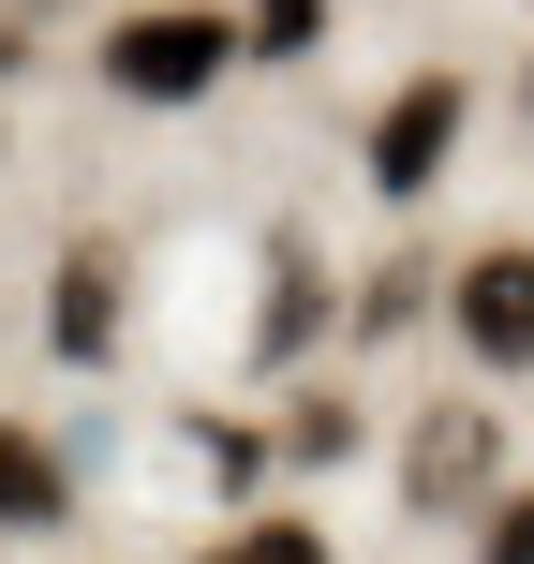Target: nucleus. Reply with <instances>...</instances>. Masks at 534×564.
<instances>
[{"instance_id": "nucleus-4", "label": "nucleus", "mask_w": 534, "mask_h": 564, "mask_svg": "<svg viewBox=\"0 0 534 564\" xmlns=\"http://www.w3.org/2000/svg\"><path fill=\"white\" fill-rule=\"evenodd\" d=\"M460 134H476V89H460V75H416L386 119H371V194H431V178L460 164Z\"/></svg>"}, {"instance_id": "nucleus-8", "label": "nucleus", "mask_w": 534, "mask_h": 564, "mask_svg": "<svg viewBox=\"0 0 534 564\" xmlns=\"http://www.w3.org/2000/svg\"><path fill=\"white\" fill-rule=\"evenodd\" d=\"M312 30H327V0H253L238 15V59H312Z\"/></svg>"}, {"instance_id": "nucleus-1", "label": "nucleus", "mask_w": 534, "mask_h": 564, "mask_svg": "<svg viewBox=\"0 0 534 564\" xmlns=\"http://www.w3.org/2000/svg\"><path fill=\"white\" fill-rule=\"evenodd\" d=\"M224 59H238V15H208V0H149L105 30V89H134V105H194V89H224Z\"/></svg>"}, {"instance_id": "nucleus-7", "label": "nucleus", "mask_w": 534, "mask_h": 564, "mask_svg": "<svg viewBox=\"0 0 534 564\" xmlns=\"http://www.w3.org/2000/svg\"><path fill=\"white\" fill-rule=\"evenodd\" d=\"M194 564H341V550L312 535V520H224V535H208Z\"/></svg>"}, {"instance_id": "nucleus-2", "label": "nucleus", "mask_w": 534, "mask_h": 564, "mask_svg": "<svg viewBox=\"0 0 534 564\" xmlns=\"http://www.w3.org/2000/svg\"><path fill=\"white\" fill-rule=\"evenodd\" d=\"M490 476H505L490 401H431L416 446H401V520H460V506H490Z\"/></svg>"}, {"instance_id": "nucleus-11", "label": "nucleus", "mask_w": 534, "mask_h": 564, "mask_svg": "<svg viewBox=\"0 0 534 564\" xmlns=\"http://www.w3.org/2000/svg\"><path fill=\"white\" fill-rule=\"evenodd\" d=\"M0 75H15V30H0Z\"/></svg>"}, {"instance_id": "nucleus-6", "label": "nucleus", "mask_w": 534, "mask_h": 564, "mask_svg": "<svg viewBox=\"0 0 534 564\" xmlns=\"http://www.w3.org/2000/svg\"><path fill=\"white\" fill-rule=\"evenodd\" d=\"M59 506H75L59 446H45V431H0V535H59Z\"/></svg>"}, {"instance_id": "nucleus-9", "label": "nucleus", "mask_w": 534, "mask_h": 564, "mask_svg": "<svg viewBox=\"0 0 534 564\" xmlns=\"http://www.w3.org/2000/svg\"><path fill=\"white\" fill-rule=\"evenodd\" d=\"M341 446H357V401H341V387H312L297 416H282V460H341Z\"/></svg>"}, {"instance_id": "nucleus-3", "label": "nucleus", "mask_w": 534, "mask_h": 564, "mask_svg": "<svg viewBox=\"0 0 534 564\" xmlns=\"http://www.w3.org/2000/svg\"><path fill=\"white\" fill-rule=\"evenodd\" d=\"M446 327H460V357L534 371V238H490V253L446 268Z\"/></svg>"}, {"instance_id": "nucleus-10", "label": "nucleus", "mask_w": 534, "mask_h": 564, "mask_svg": "<svg viewBox=\"0 0 534 564\" xmlns=\"http://www.w3.org/2000/svg\"><path fill=\"white\" fill-rule=\"evenodd\" d=\"M476 564H534V490H505V506H490V550Z\"/></svg>"}, {"instance_id": "nucleus-5", "label": "nucleus", "mask_w": 534, "mask_h": 564, "mask_svg": "<svg viewBox=\"0 0 534 564\" xmlns=\"http://www.w3.org/2000/svg\"><path fill=\"white\" fill-rule=\"evenodd\" d=\"M45 341H59V357H105V341H119V253H105V238H75V253H59V297H45Z\"/></svg>"}]
</instances>
